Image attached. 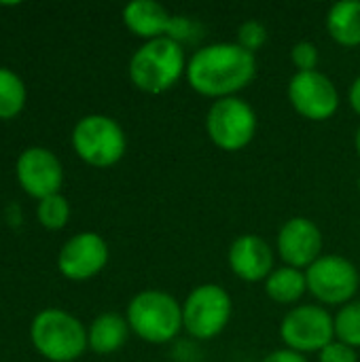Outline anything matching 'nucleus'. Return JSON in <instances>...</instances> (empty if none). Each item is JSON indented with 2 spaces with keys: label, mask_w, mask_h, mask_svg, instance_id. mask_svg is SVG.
Listing matches in <instances>:
<instances>
[{
  "label": "nucleus",
  "mask_w": 360,
  "mask_h": 362,
  "mask_svg": "<svg viewBox=\"0 0 360 362\" xmlns=\"http://www.w3.org/2000/svg\"><path fill=\"white\" fill-rule=\"evenodd\" d=\"M308 291V280H306V272L303 269H295V267H278L269 274V278L265 280V293L269 299H274L276 303L282 305H291L297 303Z\"/></svg>",
  "instance_id": "a211bd4d"
},
{
  "label": "nucleus",
  "mask_w": 360,
  "mask_h": 362,
  "mask_svg": "<svg viewBox=\"0 0 360 362\" xmlns=\"http://www.w3.org/2000/svg\"><path fill=\"white\" fill-rule=\"evenodd\" d=\"M257 125L255 108L238 95L212 102L206 115V132L210 140L229 153L248 146L257 134Z\"/></svg>",
  "instance_id": "0eeeda50"
},
{
  "label": "nucleus",
  "mask_w": 360,
  "mask_h": 362,
  "mask_svg": "<svg viewBox=\"0 0 360 362\" xmlns=\"http://www.w3.org/2000/svg\"><path fill=\"white\" fill-rule=\"evenodd\" d=\"M335 320V337L337 341L360 348V301H350L342 305V310L333 316Z\"/></svg>",
  "instance_id": "aec40b11"
},
{
  "label": "nucleus",
  "mask_w": 360,
  "mask_h": 362,
  "mask_svg": "<svg viewBox=\"0 0 360 362\" xmlns=\"http://www.w3.org/2000/svg\"><path fill=\"white\" fill-rule=\"evenodd\" d=\"M197 32H199V28H197V23H195L193 19H189V17H185V15H174L168 38H172V40H176V42L182 45L185 40L197 38V36H199Z\"/></svg>",
  "instance_id": "b1692460"
},
{
  "label": "nucleus",
  "mask_w": 360,
  "mask_h": 362,
  "mask_svg": "<svg viewBox=\"0 0 360 362\" xmlns=\"http://www.w3.org/2000/svg\"><path fill=\"white\" fill-rule=\"evenodd\" d=\"M129 329L146 344H168L182 329V303L166 291H142L127 305Z\"/></svg>",
  "instance_id": "7ed1b4c3"
},
{
  "label": "nucleus",
  "mask_w": 360,
  "mask_h": 362,
  "mask_svg": "<svg viewBox=\"0 0 360 362\" xmlns=\"http://www.w3.org/2000/svg\"><path fill=\"white\" fill-rule=\"evenodd\" d=\"M30 337L34 348L49 361L72 362L83 356L87 331L79 318L62 310H45L32 320Z\"/></svg>",
  "instance_id": "20e7f679"
},
{
  "label": "nucleus",
  "mask_w": 360,
  "mask_h": 362,
  "mask_svg": "<svg viewBox=\"0 0 360 362\" xmlns=\"http://www.w3.org/2000/svg\"><path fill=\"white\" fill-rule=\"evenodd\" d=\"M265 40H267V28H265L261 21L248 19V21L240 23L236 42H238L242 49H246V51H250V53H257V51L265 45Z\"/></svg>",
  "instance_id": "4be33fe9"
},
{
  "label": "nucleus",
  "mask_w": 360,
  "mask_h": 362,
  "mask_svg": "<svg viewBox=\"0 0 360 362\" xmlns=\"http://www.w3.org/2000/svg\"><path fill=\"white\" fill-rule=\"evenodd\" d=\"M327 30L342 47L360 45V0H339L327 13Z\"/></svg>",
  "instance_id": "f3484780"
},
{
  "label": "nucleus",
  "mask_w": 360,
  "mask_h": 362,
  "mask_svg": "<svg viewBox=\"0 0 360 362\" xmlns=\"http://www.w3.org/2000/svg\"><path fill=\"white\" fill-rule=\"evenodd\" d=\"M229 267L244 282L267 280L274 272V250L272 246L255 233H244L229 246Z\"/></svg>",
  "instance_id": "4468645a"
},
{
  "label": "nucleus",
  "mask_w": 360,
  "mask_h": 362,
  "mask_svg": "<svg viewBox=\"0 0 360 362\" xmlns=\"http://www.w3.org/2000/svg\"><path fill=\"white\" fill-rule=\"evenodd\" d=\"M263 362H308V358L299 352H293L289 348H282V350H274L272 354H267Z\"/></svg>",
  "instance_id": "a878e982"
},
{
  "label": "nucleus",
  "mask_w": 360,
  "mask_h": 362,
  "mask_svg": "<svg viewBox=\"0 0 360 362\" xmlns=\"http://www.w3.org/2000/svg\"><path fill=\"white\" fill-rule=\"evenodd\" d=\"M318 362H359V356L354 348L342 341H333L318 354Z\"/></svg>",
  "instance_id": "393cba45"
},
{
  "label": "nucleus",
  "mask_w": 360,
  "mask_h": 362,
  "mask_svg": "<svg viewBox=\"0 0 360 362\" xmlns=\"http://www.w3.org/2000/svg\"><path fill=\"white\" fill-rule=\"evenodd\" d=\"M108 263V246L102 235L83 231L70 238L57 257V267L68 280H89Z\"/></svg>",
  "instance_id": "ddd939ff"
},
{
  "label": "nucleus",
  "mask_w": 360,
  "mask_h": 362,
  "mask_svg": "<svg viewBox=\"0 0 360 362\" xmlns=\"http://www.w3.org/2000/svg\"><path fill=\"white\" fill-rule=\"evenodd\" d=\"M348 100H350V106L352 110L360 117V76L354 78V83L350 85V91H348Z\"/></svg>",
  "instance_id": "bb28decb"
},
{
  "label": "nucleus",
  "mask_w": 360,
  "mask_h": 362,
  "mask_svg": "<svg viewBox=\"0 0 360 362\" xmlns=\"http://www.w3.org/2000/svg\"><path fill=\"white\" fill-rule=\"evenodd\" d=\"M354 146H356V153H359L360 157V125L359 129H356V136H354Z\"/></svg>",
  "instance_id": "cd10ccee"
},
{
  "label": "nucleus",
  "mask_w": 360,
  "mask_h": 362,
  "mask_svg": "<svg viewBox=\"0 0 360 362\" xmlns=\"http://www.w3.org/2000/svg\"><path fill=\"white\" fill-rule=\"evenodd\" d=\"M38 221L42 227L47 229H62L66 223H68V216H70V206H68V199L64 195H51V197H45L38 202Z\"/></svg>",
  "instance_id": "412c9836"
},
{
  "label": "nucleus",
  "mask_w": 360,
  "mask_h": 362,
  "mask_svg": "<svg viewBox=\"0 0 360 362\" xmlns=\"http://www.w3.org/2000/svg\"><path fill=\"white\" fill-rule=\"evenodd\" d=\"M276 248L289 267L308 269L323 257V231L312 218L293 216L280 227Z\"/></svg>",
  "instance_id": "9b49d317"
},
{
  "label": "nucleus",
  "mask_w": 360,
  "mask_h": 362,
  "mask_svg": "<svg viewBox=\"0 0 360 362\" xmlns=\"http://www.w3.org/2000/svg\"><path fill=\"white\" fill-rule=\"evenodd\" d=\"M257 74L255 53L242 49L238 42H212L199 47L187 64L189 85L206 98H231Z\"/></svg>",
  "instance_id": "f257e3e1"
},
{
  "label": "nucleus",
  "mask_w": 360,
  "mask_h": 362,
  "mask_svg": "<svg viewBox=\"0 0 360 362\" xmlns=\"http://www.w3.org/2000/svg\"><path fill=\"white\" fill-rule=\"evenodd\" d=\"M308 291L325 305H346L359 291L356 265L342 255H323L306 269Z\"/></svg>",
  "instance_id": "1a4fd4ad"
},
{
  "label": "nucleus",
  "mask_w": 360,
  "mask_h": 362,
  "mask_svg": "<svg viewBox=\"0 0 360 362\" xmlns=\"http://www.w3.org/2000/svg\"><path fill=\"white\" fill-rule=\"evenodd\" d=\"M174 15L155 0H132L123 8V23L127 30L144 40L163 38L170 34Z\"/></svg>",
  "instance_id": "2eb2a0df"
},
{
  "label": "nucleus",
  "mask_w": 360,
  "mask_h": 362,
  "mask_svg": "<svg viewBox=\"0 0 360 362\" xmlns=\"http://www.w3.org/2000/svg\"><path fill=\"white\" fill-rule=\"evenodd\" d=\"M231 297L219 284L195 286L182 303V329L199 341L214 339L231 318Z\"/></svg>",
  "instance_id": "423d86ee"
},
{
  "label": "nucleus",
  "mask_w": 360,
  "mask_h": 362,
  "mask_svg": "<svg viewBox=\"0 0 360 362\" xmlns=\"http://www.w3.org/2000/svg\"><path fill=\"white\" fill-rule=\"evenodd\" d=\"M289 100L308 121H327L339 108V91L320 70L295 72L289 81Z\"/></svg>",
  "instance_id": "9d476101"
},
{
  "label": "nucleus",
  "mask_w": 360,
  "mask_h": 362,
  "mask_svg": "<svg viewBox=\"0 0 360 362\" xmlns=\"http://www.w3.org/2000/svg\"><path fill=\"white\" fill-rule=\"evenodd\" d=\"M76 155L93 168H110L125 155V132L106 115H87L72 129Z\"/></svg>",
  "instance_id": "39448f33"
},
{
  "label": "nucleus",
  "mask_w": 360,
  "mask_h": 362,
  "mask_svg": "<svg viewBox=\"0 0 360 362\" xmlns=\"http://www.w3.org/2000/svg\"><path fill=\"white\" fill-rule=\"evenodd\" d=\"M17 178L25 193L36 199H45L59 193L64 168L49 148L32 146L25 148L17 159Z\"/></svg>",
  "instance_id": "f8f14e48"
},
{
  "label": "nucleus",
  "mask_w": 360,
  "mask_h": 362,
  "mask_svg": "<svg viewBox=\"0 0 360 362\" xmlns=\"http://www.w3.org/2000/svg\"><path fill=\"white\" fill-rule=\"evenodd\" d=\"M127 335H129L127 318L115 312H106L91 322L87 331V344L95 354H112L127 341Z\"/></svg>",
  "instance_id": "dca6fc26"
},
{
  "label": "nucleus",
  "mask_w": 360,
  "mask_h": 362,
  "mask_svg": "<svg viewBox=\"0 0 360 362\" xmlns=\"http://www.w3.org/2000/svg\"><path fill=\"white\" fill-rule=\"evenodd\" d=\"M280 337L293 352L320 354L335 339V320L323 305H295L282 318Z\"/></svg>",
  "instance_id": "6e6552de"
},
{
  "label": "nucleus",
  "mask_w": 360,
  "mask_h": 362,
  "mask_svg": "<svg viewBox=\"0 0 360 362\" xmlns=\"http://www.w3.org/2000/svg\"><path fill=\"white\" fill-rule=\"evenodd\" d=\"M25 104V85L8 68H0V119H13Z\"/></svg>",
  "instance_id": "6ab92c4d"
},
{
  "label": "nucleus",
  "mask_w": 360,
  "mask_h": 362,
  "mask_svg": "<svg viewBox=\"0 0 360 362\" xmlns=\"http://www.w3.org/2000/svg\"><path fill=\"white\" fill-rule=\"evenodd\" d=\"M291 59L297 68V72H312L318 68L320 62V53L318 47L310 40H301L291 49Z\"/></svg>",
  "instance_id": "5701e85b"
},
{
  "label": "nucleus",
  "mask_w": 360,
  "mask_h": 362,
  "mask_svg": "<svg viewBox=\"0 0 360 362\" xmlns=\"http://www.w3.org/2000/svg\"><path fill=\"white\" fill-rule=\"evenodd\" d=\"M359 189H360V176H359Z\"/></svg>",
  "instance_id": "c85d7f7f"
},
{
  "label": "nucleus",
  "mask_w": 360,
  "mask_h": 362,
  "mask_svg": "<svg viewBox=\"0 0 360 362\" xmlns=\"http://www.w3.org/2000/svg\"><path fill=\"white\" fill-rule=\"evenodd\" d=\"M185 47L168 36L146 40L129 59V78L144 93H163L187 74Z\"/></svg>",
  "instance_id": "f03ea898"
}]
</instances>
